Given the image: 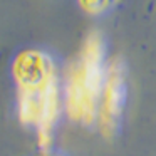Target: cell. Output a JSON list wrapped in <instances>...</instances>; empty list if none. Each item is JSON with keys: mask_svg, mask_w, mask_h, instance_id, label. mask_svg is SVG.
<instances>
[{"mask_svg": "<svg viewBox=\"0 0 156 156\" xmlns=\"http://www.w3.org/2000/svg\"><path fill=\"white\" fill-rule=\"evenodd\" d=\"M15 77L20 89H39L54 81V71L47 55L30 51L17 59Z\"/></svg>", "mask_w": 156, "mask_h": 156, "instance_id": "cell-1", "label": "cell"}]
</instances>
